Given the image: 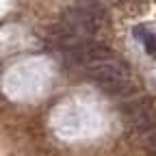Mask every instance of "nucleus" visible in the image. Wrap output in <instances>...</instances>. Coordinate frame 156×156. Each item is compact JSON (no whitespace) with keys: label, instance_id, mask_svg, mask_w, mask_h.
<instances>
[{"label":"nucleus","instance_id":"6","mask_svg":"<svg viewBox=\"0 0 156 156\" xmlns=\"http://www.w3.org/2000/svg\"><path fill=\"white\" fill-rule=\"evenodd\" d=\"M145 145H147V147L154 152V156H156V128L145 134Z\"/></svg>","mask_w":156,"mask_h":156},{"label":"nucleus","instance_id":"2","mask_svg":"<svg viewBox=\"0 0 156 156\" xmlns=\"http://www.w3.org/2000/svg\"><path fill=\"white\" fill-rule=\"evenodd\" d=\"M61 24H65L74 35L83 37V39H91L93 35L100 33V28L104 26L102 20H98L95 15L87 13V11L80 9V7H74V5H69V7L63 11Z\"/></svg>","mask_w":156,"mask_h":156},{"label":"nucleus","instance_id":"3","mask_svg":"<svg viewBox=\"0 0 156 156\" xmlns=\"http://www.w3.org/2000/svg\"><path fill=\"white\" fill-rule=\"evenodd\" d=\"M124 117H126L128 128L147 134L150 130L156 128V102L152 100V98L136 100V102H132L124 111Z\"/></svg>","mask_w":156,"mask_h":156},{"label":"nucleus","instance_id":"1","mask_svg":"<svg viewBox=\"0 0 156 156\" xmlns=\"http://www.w3.org/2000/svg\"><path fill=\"white\" fill-rule=\"evenodd\" d=\"M87 76L98 89H102L108 95H124L132 89V76L119 58L102 63V65H95V67H89Z\"/></svg>","mask_w":156,"mask_h":156},{"label":"nucleus","instance_id":"4","mask_svg":"<svg viewBox=\"0 0 156 156\" xmlns=\"http://www.w3.org/2000/svg\"><path fill=\"white\" fill-rule=\"evenodd\" d=\"M72 5H74V7H80V9H85L87 13L95 15L98 20L106 22V9H104V5H102V0H72Z\"/></svg>","mask_w":156,"mask_h":156},{"label":"nucleus","instance_id":"7","mask_svg":"<svg viewBox=\"0 0 156 156\" xmlns=\"http://www.w3.org/2000/svg\"><path fill=\"white\" fill-rule=\"evenodd\" d=\"M111 2H113V5H117V7H122V5H126V2H128V0H111Z\"/></svg>","mask_w":156,"mask_h":156},{"label":"nucleus","instance_id":"5","mask_svg":"<svg viewBox=\"0 0 156 156\" xmlns=\"http://www.w3.org/2000/svg\"><path fill=\"white\" fill-rule=\"evenodd\" d=\"M143 26H136V30H134V35L143 41V48H145V52L150 54V56H154L156 58V33H143L141 30Z\"/></svg>","mask_w":156,"mask_h":156}]
</instances>
